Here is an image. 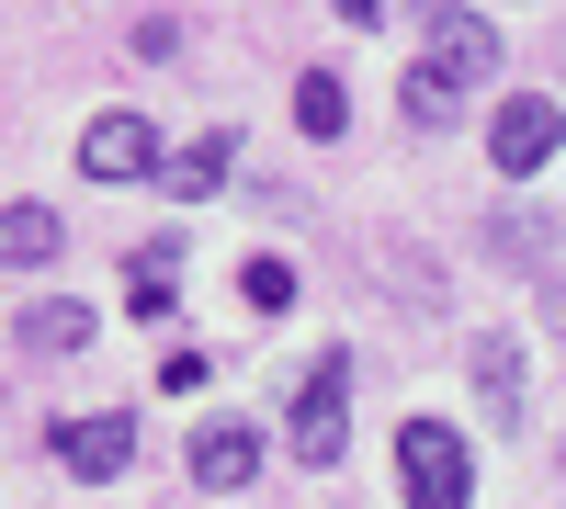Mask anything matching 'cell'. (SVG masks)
I'll list each match as a JSON object with an SVG mask.
<instances>
[{
  "mask_svg": "<svg viewBox=\"0 0 566 509\" xmlns=\"http://www.w3.org/2000/svg\"><path fill=\"white\" fill-rule=\"evenodd\" d=\"M57 465L91 476V487L125 476V465H136V420H125V407H103V420H57Z\"/></svg>",
  "mask_w": 566,
  "mask_h": 509,
  "instance_id": "obj_5",
  "label": "cell"
},
{
  "mask_svg": "<svg viewBox=\"0 0 566 509\" xmlns=\"http://www.w3.org/2000/svg\"><path fill=\"white\" fill-rule=\"evenodd\" d=\"M397 103H408V125H453V103H464V79H442L431 57H419V68H408V91H397Z\"/></svg>",
  "mask_w": 566,
  "mask_h": 509,
  "instance_id": "obj_12",
  "label": "cell"
},
{
  "mask_svg": "<svg viewBox=\"0 0 566 509\" xmlns=\"http://www.w3.org/2000/svg\"><path fill=\"white\" fill-rule=\"evenodd\" d=\"M431 68L442 79H499V34L476 12H442V0H431Z\"/></svg>",
  "mask_w": 566,
  "mask_h": 509,
  "instance_id": "obj_6",
  "label": "cell"
},
{
  "mask_svg": "<svg viewBox=\"0 0 566 509\" xmlns=\"http://www.w3.org/2000/svg\"><path fill=\"white\" fill-rule=\"evenodd\" d=\"M295 125H306V136H340V125H352V103H340V79H328V68L295 79Z\"/></svg>",
  "mask_w": 566,
  "mask_h": 509,
  "instance_id": "obj_13",
  "label": "cell"
},
{
  "mask_svg": "<svg viewBox=\"0 0 566 509\" xmlns=\"http://www.w3.org/2000/svg\"><path fill=\"white\" fill-rule=\"evenodd\" d=\"M80 340H91V306H69V295L23 306V351H80Z\"/></svg>",
  "mask_w": 566,
  "mask_h": 509,
  "instance_id": "obj_9",
  "label": "cell"
},
{
  "mask_svg": "<svg viewBox=\"0 0 566 509\" xmlns=\"http://www.w3.org/2000/svg\"><path fill=\"white\" fill-rule=\"evenodd\" d=\"M555 329H566V284H555Z\"/></svg>",
  "mask_w": 566,
  "mask_h": 509,
  "instance_id": "obj_16",
  "label": "cell"
},
{
  "mask_svg": "<svg viewBox=\"0 0 566 509\" xmlns=\"http://www.w3.org/2000/svg\"><path fill=\"white\" fill-rule=\"evenodd\" d=\"M80 170L91 181H148V170H170L159 159V125L148 114H91L80 125Z\"/></svg>",
  "mask_w": 566,
  "mask_h": 509,
  "instance_id": "obj_3",
  "label": "cell"
},
{
  "mask_svg": "<svg viewBox=\"0 0 566 509\" xmlns=\"http://www.w3.org/2000/svg\"><path fill=\"white\" fill-rule=\"evenodd\" d=\"M340 396H352V351H328L317 374H306V396H295V420H283V453L295 465H340V442H352V420H340Z\"/></svg>",
  "mask_w": 566,
  "mask_h": 509,
  "instance_id": "obj_2",
  "label": "cell"
},
{
  "mask_svg": "<svg viewBox=\"0 0 566 509\" xmlns=\"http://www.w3.org/2000/svg\"><path fill=\"white\" fill-rule=\"evenodd\" d=\"M555 148H566V114L544 103V91H510V103H499V125H488V159L522 181V170H544Z\"/></svg>",
  "mask_w": 566,
  "mask_h": 509,
  "instance_id": "obj_4",
  "label": "cell"
},
{
  "mask_svg": "<svg viewBox=\"0 0 566 509\" xmlns=\"http://www.w3.org/2000/svg\"><path fill=\"white\" fill-rule=\"evenodd\" d=\"M374 12H386V0H340V23H374Z\"/></svg>",
  "mask_w": 566,
  "mask_h": 509,
  "instance_id": "obj_15",
  "label": "cell"
},
{
  "mask_svg": "<svg viewBox=\"0 0 566 509\" xmlns=\"http://www.w3.org/2000/svg\"><path fill=\"white\" fill-rule=\"evenodd\" d=\"M57 250H69V226L45 204H0V261H12V272H45Z\"/></svg>",
  "mask_w": 566,
  "mask_h": 509,
  "instance_id": "obj_8",
  "label": "cell"
},
{
  "mask_svg": "<svg viewBox=\"0 0 566 509\" xmlns=\"http://www.w3.org/2000/svg\"><path fill=\"white\" fill-rule=\"evenodd\" d=\"M227 159H239V148H227V136H193V148L170 159V193H181V204H205L216 181H227Z\"/></svg>",
  "mask_w": 566,
  "mask_h": 509,
  "instance_id": "obj_11",
  "label": "cell"
},
{
  "mask_svg": "<svg viewBox=\"0 0 566 509\" xmlns=\"http://www.w3.org/2000/svg\"><path fill=\"white\" fill-rule=\"evenodd\" d=\"M476 396H488V407H499V420H522V351H510V340H499V329H488V340H476Z\"/></svg>",
  "mask_w": 566,
  "mask_h": 509,
  "instance_id": "obj_10",
  "label": "cell"
},
{
  "mask_svg": "<svg viewBox=\"0 0 566 509\" xmlns=\"http://www.w3.org/2000/svg\"><path fill=\"white\" fill-rule=\"evenodd\" d=\"M261 476V431L250 420H205L193 431V487H250Z\"/></svg>",
  "mask_w": 566,
  "mask_h": 509,
  "instance_id": "obj_7",
  "label": "cell"
},
{
  "mask_svg": "<svg viewBox=\"0 0 566 509\" xmlns=\"http://www.w3.org/2000/svg\"><path fill=\"white\" fill-rule=\"evenodd\" d=\"M239 295H250L261 317H283V306H295V261H250V272H239Z\"/></svg>",
  "mask_w": 566,
  "mask_h": 509,
  "instance_id": "obj_14",
  "label": "cell"
},
{
  "mask_svg": "<svg viewBox=\"0 0 566 509\" xmlns=\"http://www.w3.org/2000/svg\"><path fill=\"white\" fill-rule=\"evenodd\" d=\"M397 476H408V509H476V453H464L442 420L397 431Z\"/></svg>",
  "mask_w": 566,
  "mask_h": 509,
  "instance_id": "obj_1",
  "label": "cell"
}]
</instances>
